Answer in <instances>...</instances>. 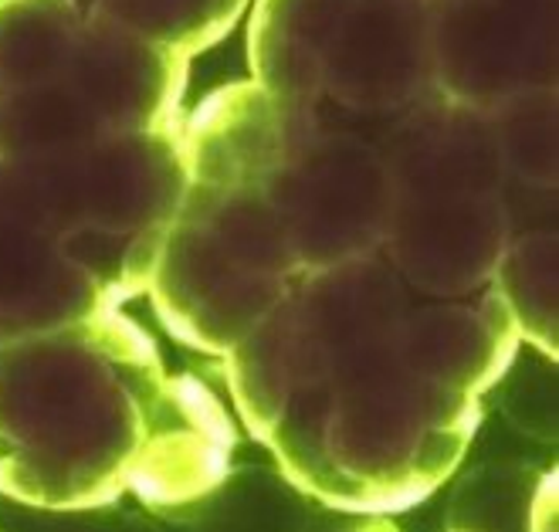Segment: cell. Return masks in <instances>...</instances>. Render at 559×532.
Instances as JSON below:
<instances>
[{
    "label": "cell",
    "mask_w": 559,
    "mask_h": 532,
    "mask_svg": "<svg viewBox=\"0 0 559 532\" xmlns=\"http://www.w3.org/2000/svg\"><path fill=\"white\" fill-rule=\"evenodd\" d=\"M129 35L177 55H197L221 42L251 0H75Z\"/></svg>",
    "instance_id": "obj_9"
},
{
    "label": "cell",
    "mask_w": 559,
    "mask_h": 532,
    "mask_svg": "<svg viewBox=\"0 0 559 532\" xmlns=\"http://www.w3.org/2000/svg\"><path fill=\"white\" fill-rule=\"evenodd\" d=\"M435 88L491 113L556 88V0H427Z\"/></svg>",
    "instance_id": "obj_7"
},
{
    "label": "cell",
    "mask_w": 559,
    "mask_h": 532,
    "mask_svg": "<svg viewBox=\"0 0 559 532\" xmlns=\"http://www.w3.org/2000/svg\"><path fill=\"white\" fill-rule=\"evenodd\" d=\"M187 190L292 279L380 251L386 170L373 132L227 85L183 126Z\"/></svg>",
    "instance_id": "obj_3"
},
{
    "label": "cell",
    "mask_w": 559,
    "mask_h": 532,
    "mask_svg": "<svg viewBox=\"0 0 559 532\" xmlns=\"http://www.w3.org/2000/svg\"><path fill=\"white\" fill-rule=\"evenodd\" d=\"M411 292L383 251L295 285L227 350L245 424L285 475L346 512H397L468 448L478 397L427 377L407 343Z\"/></svg>",
    "instance_id": "obj_1"
},
{
    "label": "cell",
    "mask_w": 559,
    "mask_h": 532,
    "mask_svg": "<svg viewBox=\"0 0 559 532\" xmlns=\"http://www.w3.org/2000/svg\"><path fill=\"white\" fill-rule=\"evenodd\" d=\"M488 119L512 187L556 197V88L522 92L491 109Z\"/></svg>",
    "instance_id": "obj_11"
},
{
    "label": "cell",
    "mask_w": 559,
    "mask_h": 532,
    "mask_svg": "<svg viewBox=\"0 0 559 532\" xmlns=\"http://www.w3.org/2000/svg\"><path fill=\"white\" fill-rule=\"evenodd\" d=\"M119 309L64 255L21 159H0V343Z\"/></svg>",
    "instance_id": "obj_8"
},
{
    "label": "cell",
    "mask_w": 559,
    "mask_h": 532,
    "mask_svg": "<svg viewBox=\"0 0 559 532\" xmlns=\"http://www.w3.org/2000/svg\"><path fill=\"white\" fill-rule=\"evenodd\" d=\"M496 292L515 329L519 340H530L556 359V235L533 230V235H512L506 245L496 275Z\"/></svg>",
    "instance_id": "obj_10"
},
{
    "label": "cell",
    "mask_w": 559,
    "mask_h": 532,
    "mask_svg": "<svg viewBox=\"0 0 559 532\" xmlns=\"http://www.w3.org/2000/svg\"><path fill=\"white\" fill-rule=\"evenodd\" d=\"M187 61L75 0H0V159L180 129Z\"/></svg>",
    "instance_id": "obj_4"
},
{
    "label": "cell",
    "mask_w": 559,
    "mask_h": 532,
    "mask_svg": "<svg viewBox=\"0 0 559 532\" xmlns=\"http://www.w3.org/2000/svg\"><path fill=\"white\" fill-rule=\"evenodd\" d=\"M183 380L119 309L0 343V492L38 509L136 492Z\"/></svg>",
    "instance_id": "obj_2"
},
{
    "label": "cell",
    "mask_w": 559,
    "mask_h": 532,
    "mask_svg": "<svg viewBox=\"0 0 559 532\" xmlns=\"http://www.w3.org/2000/svg\"><path fill=\"white\" fill-rule=\"evenodd\" d=\"M248 64L282 103L373 132L435 92L427 0H254Z\"/></svg>",
    "instance_id": "obj_6"
},
{
    "label": "cell",
    "mask_w": 559,
    "mask_h": 532,
    "mask_svg": "<svg viewBox=\"0 0 559 532\" xmlns=\"http://www.w3.org/2000/svg\"><path fill=\"white\" fill-rule=\"evenodd\" d=\"M386 170L383 258L424 298H468L491 285L515 235V187L488 113L438 88L373 129Z\"/></svg>",
    "instance_id": "obj_5"
}]
</instances>
